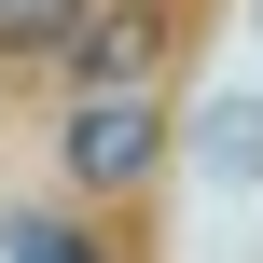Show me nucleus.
I'll list each match as a JSON object with an SVG mask.
<instances>
[{
	"mask_svg": "<svg viewBox=\"0 0 263 263\" xmlns=\"http://www.w3.org/2000/svg\"><path fill=\"white\" fill-rule=\"evenodd\" d=\"M153 166V111H83V180H139Z\"/></svg>",
	"mask_w": 263,
	"mask_h": 263,
	"instance_id": "obj_1",
	"label": "nucleus"
},
{
	"mask_svg": "<svg viewBox=\"0 0 263 263\" xmlns=\"http://www.w3.org/2000/svg\"><path fill=\"white\" fill-rule=\"evenodd\" d=\"M139 42H153V28H139V14H111V28L83 42V83H111V69H139Z\"/></svg>",
	"mask_w": 263,
	"mask_h": 263,
	"instance_id": "obj_2",
	"label": "nucleus"
}]
</instances>
